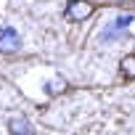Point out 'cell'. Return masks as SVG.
I'll use <instances>...</instances> for the list:
<instances>
[{"instance_id":"7a4b0ae2","label":"cell","mask_w":135,"mask_h":135,"mask_svg":"<svg viewBox=\"0 0 135 135\" xmlns=\"http://www.w3.org/2000/svg\"><path fill=\"white\" fill-rule=\"evenodd\" d=\"M21 37L13 27H0V53H19Z\"/></svg>"},{"instance_id":"5b68a950","label":"cell","mask_w":135,"mask_h":135,"mask_svg":"<svg viewBox=\"0 0 135 135\" xmlns=\"http://www.w3.org/2000/svg\"><path fill=\"white\" fill-rule=\"evenodd\" d=\"M119 72H122L124 80H135V53H127L119 61Z\"/></svg>"},{"instance_id":"277c9868","label":"cell","mask_w":135,"mask_h":135,"mask_svg":"<svg viewBox=\"0 0 135 135\" xmlns=\"http://www.w3.org/2000/svg\"><path fill=\"white\" fill-rule=\"evenodd\" d=\"M130 21H132V13H127V16H119V19H117V21H114L109 29H103V32H101V40H114L119 32H124V27H127Z\"/></svg>"},{"instance_id":"8992f818","label":"cell","mask_w":135,"mask_h":135,"mask_svg":"<svg viewBox=\"0 0 135 135\" xmlns=\"http://www.w3.org/2000/svg\"><path fill=\"white\" fill-rule=\"evenodd\" d=\"M66 90V82L64 80H50V82H45V93L48 95H58V93H64Z\"/></svg>"},{"instance_id":"6da1fadb","label":"cell","mask_w":135,"mask_h":135,"mask_svg":"<svg viewBox=\"0 0 135 135\" xmlns=\"http://www.w3.org/2000/svg\"><path fill=\"white\" fill-rule=\"evenodd\" d=\"M95 13V6L90 0H69L66 3V19L69 21H85Z\"/></svg>"},{"instance_id":"3957f363","label":"cell","mask_w":135,"mask_h":135,"mask_svg":"<svg viewBox=\"0 0 135 135\" xmlns=\"http://www.w3.org/2000/svg\"><path fill=\"white\" fill-rule=\"evenodd\" d=\"M8 132H11V135H32L35 130H32L29 119H27L24 114H19V117H11V119H8Z\"/></svg>"}]
</instances>
